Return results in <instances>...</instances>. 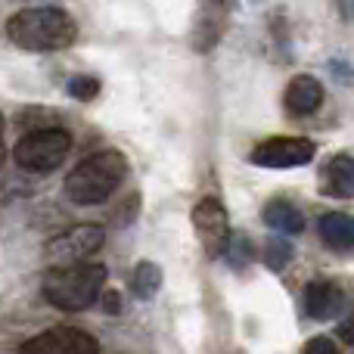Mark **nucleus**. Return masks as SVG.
<instances>
[{"instance_id": "obj_1", "label": "nucleus", "mask_w": 354, "mask_h": 354, "mask_svg": "<svg viewBox=\"0 0 354 354\" xmlns=\"http://www.w3.org/2000/svg\"><path fill=\"white\" fill-rule=\"evenodd\" d=\"M6 37L19 50L31 53H53L66 50L78 37V25L59 6H25L6 22Z\"/></svg>"}, {"instance_id": "obj_2", "label": "nucleus", "mask_w": 354, "mask_h": 354, "mask_svg": "<svg viewBox=\"0 0 354 354\" xmlns=\"http://www.w3.org/2000/svg\"><path fill=\"white\" fill-rule=\"evenodd\" d=\"M124 177H128V159L118 149H103L81 159L68 171L62 189L75 205H100L122 187Z\"/></svg>"}, {"instance_id": "obj_3", "label": "nucleus", "mask_w": 354, "mask_h": 354, "mask_svg": "<svg viewBox=\"0 0 354 354\" xmlns=\"http://www.w3.org/2000/svg\"><path fill=\"white\" fill-rule=\"evenodd\" d=\"M106 277L109 270L93 261L56 264L44 277V299L59 311H84L106 289Z\"/></svg>"}, {"instance_id": "obj_4", "label": "nucleus", "mask_w": 354, "mask_h": 354, "mask_svg": "<svg viewBox=\"0 0 354 354\" xmlns=\"http://www.w3.org/2000/svg\"><path fill=\"white\" fill-rule=\"evenodd\" d=\"M72 149V137L62 128H41V131H28L22 140L12 147V162L22 171L31 174H50L62 165V159Z\"/></svg>"}, {"instance_id": "obj_5", "label": "nucleus", "mask_w": 354, "mask_h": 354, "mask_svg": "<svg viewBox=\"0 0 354 354\" xmlns=\"http://www.w3.org/2000/svg\"><path fill=\"white\" fill-rule=\"evenodd\" d=\"M106 245V227L100 224H78L72 230L59 233V236L47 239L44 245V258L47 264H75V261H87L93 258L100 249Z\"/></svg>"}, {"instance_id": "obj_6", "label": "nucleus", "mask_w": 354, "mask_h": 354, "mask_svg": "<svg viewBox=\"0 0 354 354\" xmlns=\"http://www.w3.org/2000/svg\"><path fill=\"white\" fill-rule=\"evenodd\" d=\"M19 354H100V342L78 326H53L25 339Z\"/></svg>"}, {"instance_id": "obj_7", "label": "nucleus", "mask_w": 354, "mask_h": 354, "mask_svg": "<svg viewBox=\"0 0 354 354\" xmlns=\"http://www.w3.org/2000/svg\"><path fill=\"white\" fill-rule=\"evenodd\" d=\"M317 156V143L308 137H270L252 149V165L261 168H301Z\"/></svg>"}, {"instance_id": "obj_8", "label": "nucleus", "mask_w": 354, "mask_h": 354, "mask_svg": "<svg viewBox=\"0 0 354 354\" xmlns=\"http://www.w3.org/2000/svg\"><path fill=\"white\" fill-rule=\"evenodd\" d=\"M193 227L208 258L224 255L227 239H230V218H227V208L218 199H202L193 208Z\"/></svg>"}, {"instance_id": "obj_9", "label": "nucleus", "mask_w": 354, "mask_h": 354, "mask_svg": "<svg viewBox=\"0 0 354 354\" xmlns=\"http://www.w3.org/2000/svg\"><path fill=\"white\" fill-rule=\"evenodd\" d=\"M224 28H227V6L221 0H202L193 28L196 50H212L218 44V37L224 35Z\"/></svg>"}, {"instance_id": "obj_10", "label": "nucleus", "mask_w": 354, "mask_h": 354, "mask_svg": "<svg viewBox=\"0 0 354 354\" xmlns=\"http://www.w3.org/2000/svg\"><path fill=\"white\" fill-rule=\"evenodd\" d=\"M286 109L292 115H311L324 103V84L314 75H295L286 87Z\"/></svg>"}, {"instance_id": "obj_11", "label": "nucleus", "mask_w": 354, "mask_h": 354, "mask_svg": "<svg viewBox=\"0 0 354 354\" xmlns=\"http://www.w3.org/2000/svg\"><path fill=\"white\" fill-rule=\"evenodd\" d=\"M345 305V295L336 283H326V280H317V283H308L305 286V311L311 314L314 320H333Z\"/></svg>"}, {"instance_id": "obj_12", "label": "nucleus", "mask_w": 354, "mask_h": 354, "mask_svg": "<svg viewBox=\"0 0 354 354\" xmlns=\"http://www.w3.org/2000/svg\"><path fill=\"white\" fill-rule=\"evenodd\" d=\"M320 193L336 196V199H351L354 193V165L351 156H333L320 171Z\"/></svg>"}, {"instance_id": "obj_13", "label": "nucleus", "mask_w": 354, "mask_h": 354, "mask_svg": "<svg viewBox=\"0 0 354 354\" xmlns=\"http://www.w3.org/2000/svg\"><path fill=\"white\" fill-rule=\"evenodd\" d=\"M264 224L270 230L283 233V236H295V233L305 230V214L286 199H270L264 205Z\"/></svg>"}, {"instance_id": "obj_14", "label": "nucleus", "mask_w": 354, "mask_h": 354, "mask_svg": "<svg viewBox=\"0 0 354 354\" xmlns=\"http://www.w3.org/2000/svg\"><path fill=\"white\" fill-rule=\"evenodd\" d=\"M320 236L330 249H339V252H348L351 243H354V221L351 214L345 212H330L320 218Z\"/></svg>"}, {"instance_id": "obj_15", "label": "nucleus", "mask_w": 354, "mask_h": 354, "mask_svg": "<svg viewBox=\"0 0 354 354\" xmlns=\"http://www.w3.org/2000/svg\"><path fill=\"white\" fill-rule=\"evenodd\" d=\"M131 289H134L137 299L149 301L162 289V268L153 261H140L134 268V277H131Z\"/></svg>"}, {"instance_id": "obj_16", "label": "nucleus", "mask_w": 354, "mask_h": 354, "mask_svg": "<svg viewBox=\"0 0 354 354\" xmlns=\"http://www.w3.org/2000/svg\"><path fill=\"white\" fill-rule=\"evenodd\" d=\"M292 255H295V249H292V243H289L283 233L264 243V264H268L270 270H283L289 261H292Z\"/></svg>"}, {"instance_id": "obj_17", "label": "nucleus", "mask_w": 354, "mask_h": 354, "mask_svg": "<svg viewBox=\"0 0 354 354\" xmlns=\"http://www.w3.org/2000/svg\"><path fill=\"white\" fill-rule=\"evenodd\" d=\"M227 258H230L233 268H245V264L255 258V245H252V239L245 236V233H233L230 230V239H227Z\"/></svg>"}, {"instance_id": "obj_18", "label": "nucleus", "mask_w": 354, "mask_h": 354, "mask_svg": "<svg viewBox=\"0 0 354 354\" xmlns=\"http://www.w3.org/2000/svg\"><path fill=\"white\" fill-rule=\"evenodd\" d=\"M97 93H100V81L91 78V75H75V78L68 81V97L72 100L87 103V100H93Z\"/></svg>"}, {"instance_id": "obj_19", "label": "nucleus", "mask_w": 354, "mask_h": 354, "mask_svg": "<svg viewBox=\"0 0 354 354\" xmlns=\"http://www.w3.org/2000/svg\"><path fill=\"white\" fill-rule=\"evenodd\" d=\"M305 354H342V351H339V345L333 342L330 336H314L311 342L305 345Z\"/></svg>"}, {"instance_id": "obj_20", "label": "nucleus", "mask_w": 354, "mask_h": 354, "mask_svg": "<svg viewBox=\"0 0 354 354\" xmlns=\"http://www.w3.org/2000/svg\"><path fill=\"white\" fill-rule=\"evenodd\" d=\"M103 308H106V314H122V295L115 292V289H106V295H103Z\"/></svg>"}, {"instance_id": "obj_21", "label": "nucleus", "mask_w": 354, "mask_h": 354, "mask_svg": "<svg viewBox=\"0 0 354 354\" xmlns=\"http://www.w3.org/2000/svg\"><path fill=\"white\" fill-rule=\"evenodd\" d=\"M339 336H342V342H354V339H351V320H342V326H339Z\"/></svg>"}, {"instance_id": "obj_22", "label": "nucleus", "mask_w": 354, "mask_h": 354, "mask_svg": "<svg viewBox=\"0 0 354 354\" xmlns=\"http://www.w3.org/2000/svg\"><path fill=\"white\" fill-rule=\"evenodd\" d=\"M3 159H6V147L0 143V168H3Z\"/></svg>"}, {"instance_id": "obj_23", "label": "nucleus", "mask_w": 354, "mask_h": 354, "mask_svg": "<svg viewBox=\"0 0 354 354\" xmlns=\"http://www.w3.org/2000/svg\"><path fill=\"white\" fill-rule=\"evenodd\" d=\"M0 134H3V115H0Z\"/></svg>"}]
</instances>
